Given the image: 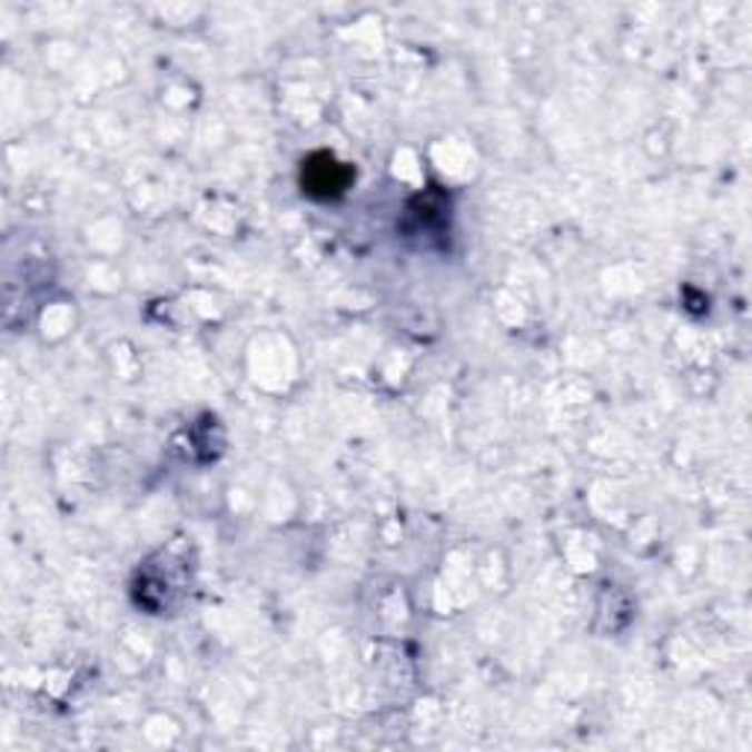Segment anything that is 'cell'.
Returning a JSON list of instances; mask_svg holds the SVG:
<instances>
[{
    "label": "cell",
    "instance_id": "cell-1",
    "mask_svg": "<svg viewBox=\"0 0 752 752\" xmlns=\"http://www.w3.org/2000/svg\"><path fill=\"white\" fill-rule=\"evenodd\" d=\"M347 180H350V171L327 154L311 156L309 162H306V168H303V188H306L309 195L336 197L347 188Z\"/></svg>",
    "mask_w": 752,
    "mask_h": 752
}]
</instances>
